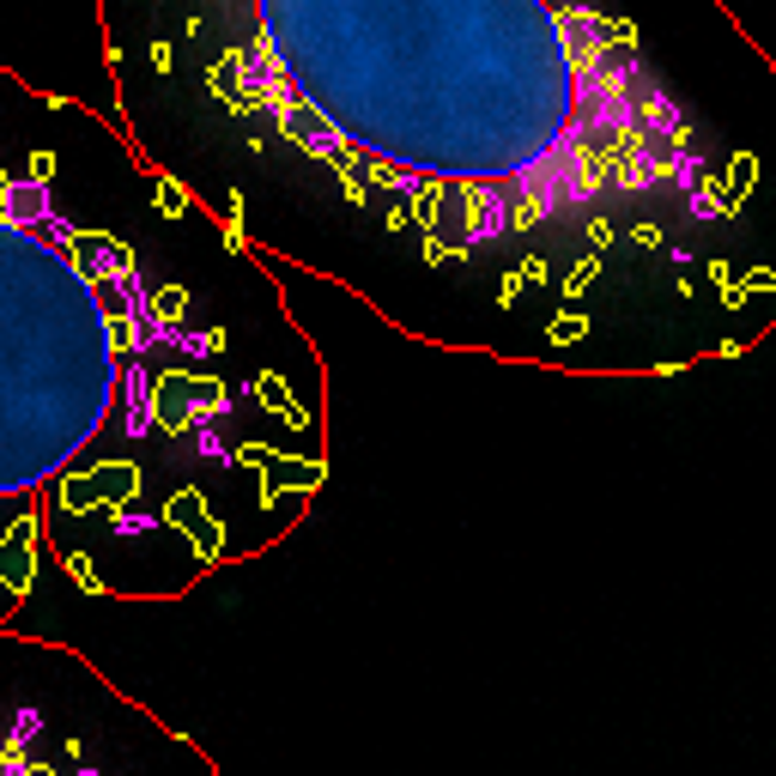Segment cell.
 <instances>
[{"instance_id":"obj_1","label":"cell","mask_w":776,"mask_h":776,"mask_svg":"<svg viewBox=\"0 0 776 776\" xmlns=\"http://www.w3.org/2000/svg\"><path fill=\"white\" fill-rule=\"evenodd\" d=\"M249 85L353 188L461 206L491 243L697 171L606 24L559 0H255Z\"/></svg>"},{"instance_id":"obj_2","label":"cell","mask_w":776,"mask_h":776,"mask_svg":"<svg viewBox=\"0 0 776 776\" xmlns=\"http://www.w3.org/2000/svg\"><path fill=\"white\" fill-rule=\"evenodd\" d=\"M201 346L122 243L0 176V528L31 534L61 486H103L115 437L194 443L231 419V388L183 365Z\"/></svg>"},{"instance_id":"obj_3","label":"cell","mask_w":776,"mask_h":776,"mask_svg":"<svg viewBox=\"0 0 776 776\" xmlns=\"http://www.w3.org/2000/svg\"><path fill=\"white\" fill-rule=\"evenodd\" d=\"M80 662L43 643H19L12 667L0 674V776H115L98 765L92 746H103L122 722H134V709L110 722L103 734H73L49 722V697L61 692Z\"/></svg>"}]
</instances>
